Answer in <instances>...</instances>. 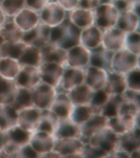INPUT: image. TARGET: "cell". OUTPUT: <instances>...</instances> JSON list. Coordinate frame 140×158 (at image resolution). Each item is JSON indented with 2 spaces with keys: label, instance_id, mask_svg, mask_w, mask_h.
Wrapping results in <instances>:
<instances>
[{
  "label": "cell",
  "instance_id": "1",
  "mask_svg": "<svg viewBox=\"0 0 140 158\" xmlns=\"http://www.w3.org/2000/svg\"><path fill=\"white\" fill-rule=\"evenodd\" d=\"M81 30L67 18L61 24L51 28L49 41L67 51L80 44Z\"/></svg>",
  "mask_w": 140,
  "mask_h": 158
},
{
  "label": "cell",
  "instance_id": "2",
  "mask_svg": "<svg viewBox=\"0 0 140 158\" xmlns=\"http://www.w3.org/2000/svg\"><path fill=\"white\" fill-rule=\"evenodd\" d=\"M120 12L111 3H102L94 10V25L102 31L116 27Z\"/></svg>",
  "mask_w": 140,
  "mask_h": 158
},
{
  "label": "cell",
  "instance_id": "3",
  "mask_svg": "<svg viewBox=\"0 0 140 158\" xmlns=\"http://www.w3.org/2000/svg\"><path fill=\"white\" fill-rule=\"evenodd\" d=\"M138 67H140V56L126 48L114 53L111 70L126 75Z\"/></svg>",
  "mask_w": 140,
  "mask_h": 158
},
{
  "label": "cell",
  "instance_id": "4",
  "mask_svg": "<svg viewBox=\"0 0 140 158\" xmlns=\"http://www.w3.org/2000/svg\"><path fill=\"white\" fill-rule=\"evenodd\" d=\"M39 15L41 22L50 28L62 24L67 17V12L55 1H49Z\"/></svg>",
  "mask_w": 140,
  "mask_h": 158
},
{
  "label": "cell",
  "instance_id": "5",
  "mask_svg": "<svg viewBox=\"0 0 140 158\" xmlns=\"http://www.w3.org/2000/svg\"><path fill=\"white\" fill-rule=\"evenodd\" d=\"M84 144L81 138H58L56 139L53 151L60 158H82V152Z\"/></svg>",
  "mask_w": 140,
  "mask_h": 158
},
{
  "label": "cell",
  "instance_id": "6",
  "mask_svg": "<svg viewBox=\"0 0 140 158\" xmlns=\"http://www.w3.org/2000/svg\"><path fill=\"white\" fill-rule=\"evenodd\" d=\"M57 94V89L41 82L32 90L34 106L42 110L49 109Z\"/></svg>",
  "mask_w": 140,
  "mask_h": 158
},
{
  "label": "cell",
  "instance_id": "7",
  "mask_svg": "<svg viewBox=\"0 0 140 158\" xmlns=\"http://www.w3.org/2000/svg\"><path fill=\"white\" fill-rule=\"evenodd\" d=\"M119 136L107 127L90 138L87 143L101 148L108 154L110 157L111 154L118 149Z\"/></svg>",
  "mask_w": 140,
  "mask_h": 158
},
{
  "label": "cell",
  "instance_id": "8",
  "mask_svg": "<svg viewBox=\"0 0 140 158\" xmlns=\"http://www.w3.org/2000/svg\"><path fill=\"white\" fill-rule=\"evenodd\" d=\"M65 67L54 62H43L39 68L41 81L57 89L60 85Z\"/></svg>",
  "mask_w": 140,
  "mask_h": 158
},
{
  "label": "cell",
  "instance_id": "9",
  "mask_svg": "<svg viewBox=\"0 0 140 158\" xmlns=\"http://www.w3.org/2000/svg\"><path fill=\"white\" fill-rule=\"evenodd\" d=\"M85 83V69L66 67L57 91L68 93L70 91Z\"/></svg>",
  "mask_w": 140,
  "mask_h": 158
},
{
  "label": "cell",
  "instance_id": "10",
  "mask_svg": "<svg viewBox=\"0 0 140 158\" xmlns=\"http://www.w3.org/2000/svg\"><path fill=\"white\" fill-rule=\"evenodd\" d=\"M126 34L117 27L103 31L101 45L115 53L125 48Z\"/></svg>",
  "mask_w": 140,
  "mask_h": 158
},
{
  "label": "cell",
  "instance_id": "11",
  "mask_svg": "<svg viewBox=\"0 0 140 158\" xmlns=\"http://www.w3.org/2000/svg\"><path fill=\"white\" fill-rule=\"evenodd\" d=\"M139 116L131 114H120L118 116L108 118V127L118 136L131 131L139 125Z\"/></svg>",
  "mask_w": 140,
  "mask_h": 158
},
{
  "label": "cell",
  "instance_id": "12",
  "mask_svg": "<svg viewBox=\"0 0 140 158\" xmlns=\"http://www.w3.org/2000/svg\"><path fill=\"white\" fill-rule=\"evenodd\" d=\"M51 28L41 22L34 29L24 32L22 41L25 44L41 48L50 42Z\"/></svg>",
  "mask_w": 140,
  "mask_h": 158
},
{
  "label": "cell",
  "instance_id": "13",
  "mask_svg": "<svg viewBox=\"0 0 140 158\" xmlns=\"http://www.w3.org/2000/svg\"><path fill=\"white\" fill-rule=\"evenodd\" d=\"M56 138L51 134L41 131H36L32 133L30 144L42 158L47 153L53 151Z\"/></svg>",
  "mask_w": 140,
  "mask_h": 158
},
{
  "label": "cell",
  "instance_id": "14",
  "mask_svg": "<svg viewBox=\"0 0 140 158\" xmlns=\"http://www.w3.org/2000/svg\"><path fill=\"white\" fill-rule=\"evenodd\" d=\"M22 32H26L36 27L41 23L39 12L25 7L12 18Z\"/></svg>",
  "mask_w": 140,
  "mask_h": 158
},
{
  "label": "cell",
  "instance_id": "15",
  "mask_svg": "<svg viewBox=\"0 0 140 158\" xmlns=\"http://www.w3.org/2000/svg\"><path fill=\"white\" fill-rule=\"evenodd\" d=\"M90 51L78 44L67 50L66 67L85 69L89 65Z\"/></svg>",
  "mask_w": 140,
  "mask_h": 158
},
{
  "label": "cell",
  "instance_id": "16",
  "mask_svg": "<svg viewBox=\"0 0 140 158\" xmlns=\"http://www.w3.org/2000/svg\"><path fill=\"white\" fill-rule=\"evenodd\" d=\"M108 118L102 114H94L91 118L81 126L82 137L84 143L97 133L108 127Z\"/></svg>",
  "mask_w": 140,
  "mask_h": 158
},
{
  "label": "cell",
  "instance_id": "17",
  "mask_svg": "<svg viewBox=\"0 0 140 158\" xmlns=\"http://www.w3.org/2000/svg\"><path fill=\"white\" fill-rule=\"evenodd\" d=\"M14 81L18 87L33 90L42 82L39 68L22 66L19 73Z\"/></svg>",
  "mask_w": 140,
  "mask_h": 158
},
{
  "label": "cell",
  "instance_id": "18",
  "mask_svg": "<svg viewBox=\"0 0 140 158\" xmlns=\"http://www.w3.org/2000/svg\"><path fill=\"white\" fill-rule=\"evenodd\" d=\"M42 111L34 106L20 110L18 111V125L27 131L34 132L37 130Z\"/></svg>",
  "mask_w": 140,
  "mask_h": 158
},
{
  "label": "cell",
  "instance_id": "19",
  "mask_svg": "<svg viewBox=\"0 0 140 158\" xmlns=\"http://www.w3.org/2000/svg\"><path fill=\"white\" fill-rule=\"evenodd\" d=\"M74 107V105L67 93L58 92L57 97L49 109L53 112L60 120H62L70 118Z\"/></svg>",
  "mask_w": 140,
  "mask_h": 158
},
{
  "label": "cell",
  "instance_id": "20",
  "mask_svg": "<svg viewBox=\"0 0 140 158\" xmlns=\"http://www.w3.org/2000/svg\"><path fill=\"white\" fill-rule=\"evenodd\" d=\"M118 149L128 153L130 158L132 153L136 151H140L139 125L136 126L131 131L119 136Z\"/></svg>",
  "mask_w": 140,
  "mask_h": 158
},
{
  "label": "cell",
  "instance_id": "21",
  "mask_svg": "<svg viewBox=\"0 0 140 158\" xmlns=\"http://www.w3.org/2000/svg\"><path fill=\"white\" fill-rule=\"evenodd\" d=\"M67 18L81 30L90 27L95 23L94 10L79 7L67 12Z\"/></svg>",
  "mask_w": 140,
  "mask_h": 158
},
{
  "label": "cell",
  "instance_id": "22",
  "mask_svg": "<svg viewBox=\"0 0 140 158\" xmlns=\"http://www.w3.org/2000/svg\"><path fill=\"white\" fill-rule=\"evenodd\" d=\"M108 77V72L104 69L88 65L85 68V83L94 91L104 89Z\"/></svg>",
  "mask_w": 140,
  "mask_h": 158
},
{
  "label": "cell",
  "instance_id": "23",
  "mask_svg": "<svg viewBox=\"0 0 140 158\" xmlns=\"http://www.w3.org/2000/svg\"><path fill=\"white\" fill-rule=\"evenodd\" d=\"M114 53L101 45L90 51L89 65L104 69L107 72L112 70V62Z\"/></svg>",
  "mask_w": 140,
  "mask_h": 158
},
{
  "label": "cell",
  "instance_id": "24",
  "mask_svg": "<svg viewBox=\"0 0 140 158\" xmlns=\"http://www.w3.org/2000/svg\"><path fill=\"white\" fill-rule=\"evenodd\" d=\"M116 27L126 34L139 30L140 15L131 10L120 12Z\"/></svg>",
  "mask_w": 140,
  "mask_h": 158
},
{
  "label": "cell",
  "instance_id": "25",
  "mask_svg": "<svg viewBox=\"0 0 140 158\" xmlns=\"http://www.w3.org/2000/svg\"><path fill=\"white\" fill-rule=\"evenodd\" d=\"M103 31L94 25L82 30L80 35V44L91 51L100 46L102 43Z\"/></svg>",
  "mask_w": 140,
  "mask_h": 158
},
{
  "label": "cell",
  "instance_id": "26",
  "mask_svg": "<svg viewBox=\"0 0 140 158\" xmlns=\"http://www.w3.org/2000/svg\"><path fill=\"white\" fill-rule=\"evenodd\" d=\"M43 62H54L66 67L67 51L50 42L41 48Z\"/></svg>",
  "mask_w": 140,
  "mask_h": 158
},
{
  "label": "cell",
  "instance_id": "27",
  "mask_svg": "<svg viewBox=\"0 0 140 158\" xmlns=\"http://www.w3.org/2000/svg\"><path fill=\"white\" fill-rule=\"evenodd\" d=\"M104 89L110 95L122 96L127 89L126 75L112 70L109 71Z\"/></svg>",
  "mask_w": 140,
  "mask_h": 158
},
{
  "label": "cell",
  "instance_id": "28",
  "mask_svg": "<svg viewBox=\"0 0 140 158\" xmlns=\"http://www.w3.org/2000/svg\"><path fill=\"white\" fill-rule=\"evenodd\" d=\"M54 137L56 139L81 138V126L75 123L70 118L60 120Z\"/></svg>",
  "mask_w": 140,
  "mask_h": 158
},
{
  "label": "cell",
  "instance_id": "29",
  "mask_svg": "<svg viewBox=\"0 0 140 158\" xmlns=\"http://www.w3.org/2000/svg\"><path fill=\"white\" fill-rule=\"evenodd\" d=\"M22 68L19 61L11 57L0 58V77L6 80L15 81Z\"/></svg>",
  "mask_w": 140,
  "mask_h": 158
},
{
  "label": "cell",
  "instance_id": "30",
  "mask_svg": "<svg viewBox=\"0 0 140 158\" xmlns=\"http://www.w3.org/2000/svg\"><path fill=\"white\" fill-rule=\"evenodd\" d=\"M22 66H30L39 68L43 63L41 49L27 44L19 59Z\"/></svg>",
  "mask_w": 140,
  "mask_h": 158
},
{
  "label": "cell",
  "instance_id": "31",
  "mask_svg": "<svg viewBox=\"0 0 140 158\" xmlns=\"http://www.w3.org/2000/svg\"><path fill=\"white\" fill-rule=\"evenodd\" d=\"M18 111L12 105L0 106V130L8 131L18 125Z\"/></svg>",
  "mask_w": 140,
  "mask_h": 158
},
{
  "label": "cell",
  "instance_id": "32",
  "mask_svg": "<svg viewBox=\"0 0 140 158\" xmlns=\"http://www.w3.org/2000/svg\"><path fill=\"white\" fill-rule=\"evenodd\" d=\"M94 90L86 83L74 87L67 93L74 106L89 104Z\"/></svg>",
  "mask_w": 140,
  "mask_h": 158
},
{
  "label": "cell",
  "instance_id": "33",
  "mask_svg": "<svg viewBox=\"0 0 140 158\" xmlns=\"http://www.w3.org/2000/svg\"><path fill=\"white\" fill-rule=\"evenodd\" d=\"M60 118L50 109L43 110L36 131H43L54 136Z\"/></svg>",
  "mask_w": 140,
  "mask_h": 158
},
{
  "label": "cell",
  "instance_id": "34",
  "mask_svg": "<svg viewBox=\"0 0 140 158\" xmlns=\"http://www.w3.org/2000/svg\"><path fill=\"white\" fill-rule=\"evenodd\" d=\"M18 87L14 81H10L2 79L0 81V106L12 105Z\"/></svg>",
  "mask_w": 140,
  "mask_h": 158
},
{
  "label": "cell",
  "instance_id": "35",
  "mask_svg": "<svg viewBox=\"0 0 140 158\" xmlns=\"http://www.w3.org/2000/svg\"><path fill=\"white\" fill-rule=\"evenodd\" d=\"M10 143L19 149L30 143L33 132L17 125L8 131Z\"/></svg>",
  "mask_w": 140,
  "mask_h": 158
},
{
  "label": "cell",
  "instance_id": "36",
  "mask_svg": "<svg viewBox=\"0 0 140 158\" xmlns=\"http://www.w3.org/2000/svg\"><path fill=\"white\" fill-rule=\"evenodd\" d=\"M0 32L5 42H15L22 41L24 32L19 29L12 19L9 18L0 28Z\"/></svg>",
  "mask_w": 140,
  "mask_h": 158
},
{
  "label": "cell",
  "instance_id": "37",
  "mask_svg": "<svg viewBox=\"0 0 140 158\" xmlns=\"http://www.w3.org/2000/svg\"><path fill=\"white\" fill-rule=\"evenodd\" d=\"M13 106L19 111L34 106L32 89L18 87Z\"/></svg>",
  "mask_w": 140,
  "mask_h": 158
},
{
  "label": "cell",
  "instance_id": "38",
  "mask_svg": "<svg viewBox=\"0 0 140 158\" xmlns=\"http://www.w3.org/2000/svg\"><path fill=\"white\" fill-rule=\"evenodd\" d=\"M26 45L27 44L22 41L15 42H5L0 46V57H11L19 60Z\"/></svg>",
  "mask_w": 140,
  "mask_h": 158
},
{
  "label": "cell",
  "instance_id": "39",
  "mask_svg": "<svg viewBox=\"0 0 140 158\" xmlns=\"http://www.w3.org/2000/svg\"><path fill=\"white\" fill-rule=\"evenodd\" d=\"M95 111L90 104L74 106L70 118L80 126L91 118Z\"/></svg>",
  "mask_w": 140,
  "mask_h": 158
},
{
  "label": "cell",
  "instance_id": "40",
  "mask_svg": "<svg viewBox=\"0 0 140 158\" xmlns=\"http://www.w3.org/2000/svg\"><path fill=\"white\" fill-rule=\"evenodd\" d=\"M123 102L122 96L111 95L101 114L108 118L118 116L121 113Z\"/></svg>",
  "mask_w": 140,
  "mask_h": 158
},
{
  "label": "cell",
  "instance_id": "41",
  "mask_svg": "<svg viewBox=\"0 0 140 158\" xmlns=\"http://www.w3.org/2000/svg\"><path fill=\"white\" fill-rule=\"evenodd\" d=\"M110 96L111 95L105 89L94 91L89 104L93 109L95 113L101 114Z\"/></svg>",
  "mask_w": 140,
  "mask_h": 158
},
{
  "label": "cell",
  "instance_id": "42",
  "mask_svg": "<svg viewBox=\"0 0 140 158\" xmlns=\"http://www.w3.org/2000/svg\"><path fill=\"white\" fill-rule=\"evenodd\" d=\"M0 5L6 15L10 19L26 7L25 0H3Z\"/></svg>",
  "mask_w": 140,
  "mask_h": 158
},
{
  "label": "cell",
  "instance_id": "43",
  "mask_svg": "<svg viewBox=\"0 0 140 158\" xmlns=\"http://www.w3.org/2000/svg\"><path fill=\"white\" fill-rule=\"evenodd\" d=\"M124 48L134 54L140 56V33L139 30L126 34Z\"/></svg>",
  "mask_w": 140,
  "mask_h": 158
},
{
  "label": "cell",
  "instance_id": "44",
  "mask_svg": "<svg viewBox=\"0 0 140 158\" xmlns=\"http://www.w3.org/2000/svg\"><path fill=\"white\" fill-rule=\"evenodd\" d=\"M82 158H108L109 155L106 152L97 146H94L89 143L84 144L82 152Z\"/></svg>",
  "mask_w": 140,
  "mask_h": 158
},
{
  "label": "cell",
  "instance_id": "45",
  "mask_svg": "<svg viewBox=\"0 0 140 158\" xmlns=\"http://www.w3.org/2000/svg\"><path fill=\"white\" fill-rule=\"evenodd\" d=\"M127 89L140 92V69L138 67L126 74Z\"/></svg>",
  "mask_w": 140,
  "mask_h": 158
},
{
  "label": "cell",
  "instance_id": "46",
  "mask_svg": "<svg viewBox=\"0 0 140 158\" xmlns=\"http://www.w3.org/2000/svg\"><path fill=\"white\" fill-rule=\"evenodd\" d=\"M112 3L119 12L131 10L139 15L140 0H113Z\"/></svg>",
  "mask_w": 140,
  "mask_h": 158
},
{
  "label": "cell",
  "instance_id": "47",
  "mask_svg": "<svg viewBox=\"0 0 140 158\" xmlns=\"http://www.w3.org/2000/svg\"><path fill=\"white\" fill-rule=\"evenodd\" d=\"M140 92L127 89L122 96L124 101L140 106Z\"/></svg>",
  "mask_w": 140,
  "mask_h": 158
},
{
  "label": "cell",
  "instance_id": "48",
  "mask_svg": "<svg viewBox=\"0 0 140 158\" xmlns=\"http://www.w3.org/2000/svg\"><path fill=\"white\" fill-rule=\"evenodd\" d=\"M18 158H40L39 154L34 151L30 143L20 149L17 154Z\"/></svg>",
  "mask_w": 140,
  "mask_h": 158
},
{
  "label": "cell",
  "instance_id": "49",
  "mask_svg": "<svg viewBox=\"0 0 140 158\" xmlns=\"http://www.w3.org/2000/svg\"><path fill=\"white\" fill-rule=\"evenodd\" d=\"M49 0H25L26 7L39 12L46 6Z\"/></svg>",
  "mask_w": 140,
  "mask_h": 158
},
{
  "label": "cell",
  "instance_id": "50",
  "mask_svg": "<svg viewBox=\"0 0 140 158\" xmlns=\"http://www.w3.org/2000/svg\"><path fill=\"white\" fill-rule=\"evenodd\" d=\"M55 1L66 11L69 12L79 6V0H55Z\"/></svg>",
  "mask_w": 140,
  "mask_h": 158
},
{
  "label": "cell",
  "instance_id": "51",
  "mask_svg": "<svg viewBox=\"0 0 140 158\" xmlns=\"http://www.w3.org/2000/svg\"><path fill=\"white\" fill-rule=\"evenodd\" d=\"M100 3V0H79L78 7L94 10Z\"/></svg>",
  "mask_w": 140,
  "mask_h": 158
},
{
  "label": "cell",
  "instance_id": "52",
  "mask_svg": "<svg viewBox=\"0 0 140 158\" xmlns=\"http://www.w3.org/2000/svg\"><path fill=\"white\" fill-rule=\"evenodd\" d=\"M10 142L7 131H0V152Z\"/></svg>",
  "mask_w": 140,
  "mask_h": 158
},
{
  "label": "cell",
  "instance_id": "53",
  "mask_svg": "<svg viewBox=\"0 0 140 158\" xmlns=\"http://www.w3.org/2000/svg\"><path fill=\"white\" fill-rule=\"evenodd\" d=\"M9 18L5 14V12L3 11L2 8L1 7L0 5V28L5 24V23L7 21Z\"/></svg>",
  "mask_w": 140,
  "mask_h": 158
},
{
  "label": "cell",
  "instance_id": "54",
  "mask_svg": "<svg viewBox=\"0 0 140 158\" xmlns=\"http://www.w3.org/2000/svg\"><path fill=\"white\" fill-rule=\"evenodd\" d=\"M5 42L4 38L2 36V35L1 34V33L0 32V46Z\"/></svg>",
  "mask_w": 140,
  "mask_h": 158
},
{
  "label": "cell",
  "instance_id": "55",
  "mask_svg": "<svg viewBox=\"0 0 140 158\" xmlns=\"http://www.w3.org/2000/svg\"><path fill=\"white\" fill-rule=\"evenodd\" d=\"M113 0H100V2L102 3H111Z\"/></svg>",
  "mask_w": 140,
  "mask_h": 158
},
{
  "label": "cell",
  "instance_id": "56",
  "mask_svg": "<svg viewBox=\"0 0 140 158\" xmlns=\"http://www.w3.org/2000/svg\"><path fill=\"white\" fill-rule=\"evenodd\" d=\"M2 80V79L1 78V77H0V81H1Z\"/></svg>",
  "mask_w": 140,
  "mask_h": 158
},
{
  "label": "cell",
  "instance_id": "57",
  "mask_svg": "<svg viewBox=\"0 0 140 158\" xmlns=\"http://www.w3.org/2000/svg\"><path fill=\"white\" fill-rule=\"evenodd\" d=\"M3 1V0H0V3H1Z\"/></svg>",
  "mask_w": 140,
  "mask_h": 158
},
{
  "label": "cell",
  "instance_id": "58",
  "mask_svg": "<svg viewBox=\"0 0 140 158\" xmlns=\"http://www.w3.org/2000/svg\"><path fill=\"white\" fill-rule=\"evenodd\" d=\"M55 1V0H49V1Z\"/></svg>",
  "mask_w": 140,
  "mask_h": 158
},
{
  "label": "cell",
  "instance_id": "59",
  "mask_svg": "<svg viewBox=\"0 0 140 158\" xmlns=\"http://www.w3.org/2000/svg\"><path fill=\"white\" fill-rule=\"evenodd\" d=\"M0 58H1V57H0Z\"/></svg>",
  "mask_w": 140,
  "mask_h": 158
}]
</instances>
